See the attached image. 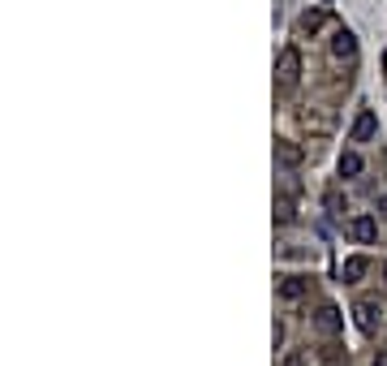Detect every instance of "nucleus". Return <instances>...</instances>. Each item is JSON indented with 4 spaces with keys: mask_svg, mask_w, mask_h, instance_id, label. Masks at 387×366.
<instances>
[{
    "mask_svg": "<svg viewBox=\"0 0 387 366\" xmlns=\"http://www.w3.org/2000/svg\"><path fill=\"white\" fill-rule=\"evenodd\" d=\"M275 82H280V95H293L297 91V82H301V52L297 47H284L280 52V61H275Z\"/></svg>",
    "mask_w": 387,
    "mask_h": 366,
    "instance_id": "obj_1",
    "label": "nucleus"
},
{
    "mask_svg": "<svg viewBox=\"0 0 387 366\" xmlns=\"http://www.w3.org/2000/svg\"><path fill=\"white\" fill-rule=\"evenodd\" d=\"M349 237H353V241H362V246H370V241L379 237V220H374L370 212H357V216L349 220Z\"/></svg>",
    "mask_w": 387,
    "mask_h": 366,
    "instance_id": "obj_2",
    "label": "nucleus"
},
{
    "mask_svg": "<svg viewBox=\"0 0 387 366\" xmlns=\"http://www.w3.org/2000/svg\"><path fill=\"white\" fill-rule=\"evenodd\" d=\"M301 160H306V151H301L297 142H289V138H280V142H275V164H280L284 173L301 168Z\"/></svg>",
    "mask_w": 387,
    "mask_h": 366,
    "instance_id": "obj_3",
    "label": "nucleus"
},
{
    "mask_svg": "<svg viewBox=\"0 0 387 366\" xmlns=\"http://www.w3.org/2000/svg\"><path fill=\"white\" fill-rule=\"evenodd\" d=\"M379 134V121H374V113L370 108H362L357 113V121H353V130H349V142H370Z\"/></svg>",
    "mask_w": 387,
    "mask_h": 366,
    "instance_id": "obj_4",
    "label": "nucleus"
},
{
    "mask_svg": "<svg viewBox=\"0 0 387 366\" xmlns=\"http://www.w3.org/2000/svg\"><path fill=\"white\" fill-rule=\"evenodd\" d=\"M353 315H357V328H362V332H374V328H379V315H383V310H379L374 302H366V297H362V302L353 306Z\"/></svg>",
    "mask_w": 387,
    "mask_h": 366,
    "instance_id": "obj_5",
    "label": "nucleus"
},
{
    "mask_svg": "<svg viewBox=\"0 0 387 366\" xmlns=\"http://www.w3.org/2000/svg\"><path fill=\"white\" fill-rule=\"evenodd\" d=\"M331 52H336L340 61H353V57H357V39H353V30H336V35H331Z\"/></svg>",
    "mask_w": 387,
    "mask_h": 366,
    "instance_id": "obj_6",
    "label": "nucleus"
},
{
    "mask_svg": "<svg viewBox=\"0 0 387 366\" xmlns=\"http://www.w3.org/2000/svg\"><path fill=\"white\" fill-rule=\"evenodd\" d=\"M366 272H370V263H366L362 254H349L345 263H340V276H345V285H357V280H362Z\"/></svg>",
    "mask_w": 387,
    "mask_h": 366,
    "instance_id": "obj_7",
    "label": "nucleus"
},
{
    "mask_svg": "<svg viewBox=\"0 0 387 366\" xmlns=\"http://www.w3.org/2000/svg\"><path fill=\"white\" fill-rule=\"evenodd\" d=\"M306 289H310V285H306V280H297V276H284V280H280V297H284V302H301V297H306Z\"/></svg>",
    "mask_w": 387,
    "mask_h": 366,
    "instance_id": "obj_8",
    "label": "nucleus"
},
{
    "mask_svg": "<svg viewBox=\"0 0 387 366\" xmlns=\"http://www.w3.org/2000/svg\"><path fill=\"white\" fill-rule=\"evenodd\" d=\"M362 173H366V160L357 151H345L340 155V177H362Z\"/></svg>",
    "mask_w": 387,
    "mask_h": 366,
    "instance_id": "obj_9",
    "label": "nucleus"
},
{
    "mask_svg": "<svg viewBox=\"0 0 387 366\" xmlns=\"http://www.w3.org/2000/svg\"><path fill=\"white\" fill-rule=\"evenodd\" d=\"M318 328L331 336V332H340V310L336 306H318Z\"/></svg>",
    "mask_w": 387,
    "mask_h": 366,
    "instance_id": "obj_10",
    "label": "nucleus"
},
{
    "mask_svg": "<svg viewBox=\"0 0 387 366\" xmlns=\"http://www.w3.org/2000/svg\"><path fill=\"white\" fill-rule=\"evenodd\" d=\"M275 216H280V224L297 220V207H293V194H280V198H275Z\"/></svg>",
    "mask_w": 387,
    "mask_h": 366,
    "instance_id": "obj_11",
    "label": "nucleus"
},
{
    "mask_svg": "<svg viewBox=\"0 0 387 366\" xmlns=\"http://www.w3.org/2000/svg\"><path fill=\"white\" fill-rule=\"evenodd\" d=\"M318 26H323V9H310V13L301 18V35H314Z\"/></svg>",
    "mask_w": 387,
    "mask_h": 366,
    "instance_id": "obj_12",
    "label": "nucleus"
},
{
    "mask_svg": "<svg viewBox=\"0 0 387 366\" xmlns=\"http://www.w3.org/2000/svg\"><path fill=\"white\" fill-rule=\"evenodd\" d=\"M280 366H306V353H301V349H289V353L280 358Z\"/></svg>",
    "mask_w": 387,
    "mask_h": 366,
    "instance_id": "obj_13",
    "label": "nucleus"
},
{
    "mask_svg": "<svg viewBox=\"0 0 387 366\" xmlns=\"http://www.w3.org/2000/svg\"><path fill=\"white\" fill-rule=\"evenodd\" d=\"M379 216L387 220V194H379Z\"/></svg>",
    "mask_w": 387,
    "mask_h": 366,
    "instance_id": "obj_14",
    "label": "nucleus"
},
{
    "mask_svg": "<svg viewBox=\"0 0 387 366\" xmlns=\"http://www.w3.org/2000/svg\"><path fill=\"white\" fill-rule=\"evenodd\" d=\"M370 366H387V353H379V358H374V362H370Z\"/></svg>",
    "mask_w": 387,
    "mask_h": 366,
    "instance_id": "obj_15",
    "label": "nucleus"
},
{
    "mask_svg": "<svg viewBox=\"0 0 387 366\" xmlns=\"http://www.w3.org/2000/svg\"><path fill=\"white\" fill-rule=\"evenodd\" d=\"M383 69H387V52H383Z\"/></svg>",
    "mask_w": 387,
    "mask_h": 366,
    "instance_id": "obj_16",
    "label": "nucleus"
},
{
    "mask_svg": "<svg viewBox=\"0 0 387 366\" xmlns=\"http://www.w3.org/2000/svg\"><path fill=\"white\" fill-rule=\"evenodd\" d=\"M383 276H387V268H383Z\"/></svg>",
    "mask_w": 387,
    "mask_h": 366,
    "instance_id": "obj_17",
    "label": "nucleus"
}]
</instances>
